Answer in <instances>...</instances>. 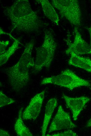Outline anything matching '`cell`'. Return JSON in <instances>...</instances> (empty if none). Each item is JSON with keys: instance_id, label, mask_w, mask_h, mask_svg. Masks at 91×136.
<instances>
[{"instance_id": "obj_12", "label": "cell", "mask_w": 91, "mask_h": 136, "mask_svg": "<svg viewBox=\"0 0 91 136\" xmlns=\"http://www.w3.org/2000/svg\"><path fill=\"white\" fill-rule=\"evenodd\" d=\"M36 1L41 4L45 15L55 24L58 25L59 21L58 15L49 1L48 0H37Z\"/></svg>"}, {"instance_id": "obj_15", "label": "cell", "mask_w": 91, "mask_h": 136, "mask_svg": "<svg viewBox=\"0 0 91 136\" xmlns=\"http://www.w3.org/2000/svg\"><path fill=\"white\" fill-rule=\"evenodd\" d=\"M15 102L13 99L7 97L1 91H0V107L1 108Z\"/></svg>"}, {"instance_id": "obj_8", "label": "cell", "mask_w": 91, "mask_h": 136, "mask_svg": "<svg viewBox=\"0 0 91 136\" xmlns=\"http://www.w3.org/2000/svg\"><path fill=\"white\" fill-rule=\"evenodd\" d=\"M45 92V90H43L36 94L31 99L22 113L23 120H35L36 119L40 112Z\"/></svg>"}, {"instance_id": "obj_5", "label": "cell", "mask_w": 91, "mask_h": 136, "mask_svg": "<svg viewBox=\"0 0 91 136\" xmlns=\"http://www.w3.org/2000/svg\"><path fill=\"white\" fill-rule=\"evenodd\" d=\"M54 7L60 15L75 26L81 24V12L78 2L77 0H53Z\"/></svg>"}, {"instance_id": "obj_18", "label": "cell", "mask_w": 91, "mask_h": 136, "mask_svg": "<svg viewBox=\"0 0 91 136\" xmlns=\"http://www.w3.org/2000/svg\"><path fill=\"white\" fill-rule=\"evenodd\" d=\"M0 135L1 136H10V135L7 131L1 129L0 130Z\"/></svg>"}, {"instance_id": "obj_19", "label": "cell", "mask_w": 91, "mask_h": 136, "mask_svg": "<svg viewBox=\"0 0 91 136\" xmlns=\"http://www.w3.org/2000/svg\"><path fill=\"white\" fill-rule=\"evenodd\" d=\"M4 34L9 35L10 36V37H11V38L12 39H13L14 40H15L16 39L14 37H13L10 34L6 33L5 32H4L2 29H1V28H0V35H1Z\"/></svg>"}, {"instance_id": "obj_6", "label": "cell", "mask_w": 91, "mask_h": 136, "mask_svg": "<svg viewBox=\"0 0 91 136\" xmlns=\"http://www.w3.org/2000/svg\"><path fill=\"white\" fill-rule=\"evenodd\" d=\"M76 127L72 121L69 114L64 110L61 105H59L50 124L48 133L61 129L73 128Z\"/></svg>"}, {"instance_id": "obj_20", "label": "cell", "mask_w": 91, "mask_h": 136, "mask_svg": "<svg viewBox=\"0 0 91 136\" xmlns=\"http://www.w3.org/2000/svg\"><path fill=\"white\" fill-rule=\"evenodd\" d=\"M88 30L90 37V46L91 47V26L89 28H87Z\"/></svg>"}, {"instance_id": "obj_9", "label": "cell", "mask_w": 91, "mask_h": 136, "mask_svg": "<svg viewBox=\"0 0 91 136\" xmlns=\"http://www.w3.org/2000/svg\"><path fill=\"white\" fill-rule=\"evenodd\" d=\"M62 97L64 99L67 107L71 110L74 120H76L78 116L86 104L90 100L86 96H82L72 98L63 94Z\"/></svg>"}, {"instance_id": "obj_14", "label": "cell", "mask_w": 91, "mask_h": 136, "mask_svg": "<svg viewBox=\"0 0 91 136\" xmlns=\"http://www.w3.org/2000/svg\"><path fill=\"white\" fill-rule=\"evenodd\" d=\"M21 44L19 40L16 39L12 45L6 50L5 52L0 56V65L1 66L5 63L15 51L20 47L19 46Z\"/></svg>"}, {"instance_id": "obj_3", "label": "cell", "mask_w": 91, "mask_h": 136, "mask_svg": "<svg viewBox=\"0 0 91 136\" xmlns=\"http://www.w3.org/2000/svg\"><path fill=\"white\" fill-rule=\"evenodd\" d=\"M56 47V43L52 33L49 30H46L42 44L36 49L33 73H37L44 67L49 68L54 58Z\"/></svg>"}, {"instance_id": "obj_11", "label": "cell", "mask_w": 91, "mask_h": 136, "mask_svg": "<svg viewBox=\"0 0 91 136\" xmlns=\"http://www.w3.org/2000/svg\"><path fill=\"white\" fill-rule=\"evenodd\" d=\"M57 104V101L55 98L50 99L47 103L45 107L43 121L42 127V136L45 135L48 125Z\"/></svg>"}, {"instance_id": "obj_21", "label": "cell", "mask_w": 91, "mask_h": 136, "mask_svg": "<svg viewBox=\"0 0 91 136\" xmlns=\"http://www.w3.org/2000/svg\"><path fill=\"white\" fill-rule=\"evenodd\" d=\"M86 126L89 127L91 126V118L88 121L86 125Z\"/></svg>"}, {"instance_id": "obj_4", "label": "cell", "mask_w": 91, "mask_h": 136, "mask_svg": "<svg viewBox=\"0 0 91 136\" xmlns=\"http://www.w3.org/2000/svg\"><path fill=\"white\" fill-rule=\"evenodd\" d=\"M48 84L63 87L71 90L79 87L91 86L89 81L80 78L69 69L62 71L58 75L44 78L41 81V84Z\"/></svg>"}, {"instance_id": "obj_2", "label": "cell", "mask_w": 91, "mask_h": 136, "mask_svg": "<svg viewBox=\"0 0 91 136\" xmlns=\"http://www.w3.org/2000/svg\"><path fill=\"white\" fill-rule=\"evenodd\" d=\"M34 44L33 39L27 43L18 61L13 66L4 70L12 88L15 91H20L29 80V69L35 65V62L32 56Z\"/></svg>"}, {"instance_id": "obj_16", "label": "cell", "mask_w": 91, "mask_h": 136, "mask_svg": "<svg viewBox=\"0 0 91 136\" xmlns=\"http://www.w3.org/2000/svg\"><path fill=\"white\" fill-rule=\"evenodd\" d=\"M47 136H76L77 134L73 131L68 130L62 132L52 134L51 135L47 134Z\"/></svg>"}, {"instance_id": "obj_7", "label": "cell", "mask_w": 91, "mask_h": 136, "mask_svg": "<svg viewBox=\"0 0 91 136\" xmlns=\"http://www.w3.org/2000/svg\"><path fill=\"white\" fill-rule=\"evenodd\" d=\"M75 37L73 43L67 42L68 48L65 51L67 54L73 53L77 55L91 54V47L82 38L78 28L74 30Z\"/></svg>"}, {"instance_id": "obj_17", "label": "cell", "mask_w": 91, "mask_h": 136, "mask_svg": "<svg viewBox=\"0 0 91 136\" xmlns=\"http://www.w3.org/2000/svg\"><path fill=\"white\" fill-rule=\"evenodd\" d=\"M9 43V41H0V55L2 54L5 53L6 50V49Z\"/></svg>"}, {"instance_id": "obj_1", "label": "cell", "mask_w": 91, "mask_h": 136, "mask_svg": "<svg viewBox=\"0 0 91 136\" xmlns=\"http://www.w3.org/2000/svg\"><path fill=\"white\" fill-rule=\"evenodd\" d=\"M3 12L11 21L10 33L15 30L30 33L37 31L41 26V20L28 0L15 1Z\"/></svg>"}, {"instance_id": "obj_13", "label": "cell", "mask_w": 91, "mask_h": 136, "mask_svg": "<svg viewBox=\"0 0 91 136\" xmlns=\"http://www.w3.org/2000/svg\"><path fill=\"white\" fill-rule=\"evenodd\" d=\"M22 109L23 108L21 107L19 111L18 117L14 125V130L18 136H32L33 134L25 125L22 120Z\"/></svg>"}, {"instance_id": "obj_10", "label": "cell", "mask_w": 91, "mask_h": 136, "mask_svg": "<svg viewBox=\"0 0 91 136\" xmlns=\"http://www.w3.org/2000/svg\"><path fill=\"white\" fill-rule=\"evenodd\" d=\"M68 61L71 65L79 67L91 73V59L88 58L81 56L73 53H71Z\"/></svg>"}]
</instances>
